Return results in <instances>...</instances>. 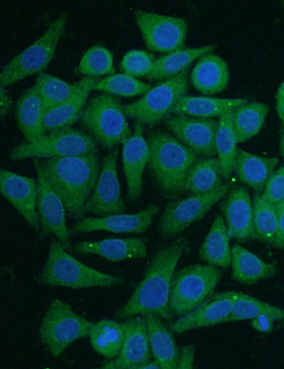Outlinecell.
I'll use <instances>...</instances> for the list:
<instances>
[{
  "label": "cell",
  "instance_id": "obj_41",
  "mask_svg": "<svg viewBox=\"0 0 284 369\" xmlns=\"http://www.w3.org/2000/svg\"><path fill=\"white\" fill-rule=\"evenodd\" d=\"M155 60L152 54L133 49L125 54L120 65L125 74L134 77H146L151 72Z\"/></svg>",
  "mask_w": 284,
  "mask_h": 369
},
{
  "label": "cell",
  "instance_id": "obj_47",
  "mask_svg": "<svg viewBox=\"0 0 284 369\" xmlns=\"http://www.w3.org/2000/svg\"><path fill=\"white\" fill-rule=\"evenodd\" d=\"M11 102L4 87H0V114L4 117L10 111Z\"/></svg>",
  "mask_w": 284,
  "mask_h": 369
},
{
  "label": "cell",
  "instance_id": "obj_40",
  "mask_svg": "<svg viewBox=\"0 0 284 369\" xmlns=\"http://www.w3.org/2000/svg\"><path fill=\"white\" fill-rule=\"evenodd\" d=\"M77 71L85 77H97L104 75H113V56L101 44L89 48L83 55Z\"/></svg>",
  "mask_w": 284,
  "mask_h": 369
},
{
  "label": "cell",
  "instance_id": "obj_37",
  "mask_svg": "<svg viewBox=\"0 0 284 369\" xmlns=\"http://www.w3.org/2000/svg\"><path fill=\"white\" fill-rule=\"evenodd\" d=\"M33 86L46 111L70 99L78 91L80 84L79 82L75 84H70L58 77L41 72L37 76Z\"/></svg>",
  "mask_w": 284,
  "mask_h": 369
},
{
  "label": "cell",
  "instance_id": "obj_43",
  "mask_svg": "<svg viewBox=\"0 0 284 369\" xmlns=\"http://www.w3.org/2000/svg\"><path fill=\"white\" fill-rule=\"evenodd\" d=\"M195 347L191 343L178 349L177 369H191L195 361Z\"/></svg>",
  "mask_w": 284,
  "mask_h": 369
},
{
  "label": "cell",
  "instance_id": "obj_13",
  "mask_svg": "<svg viewBox=\"0 0 284 369\" xmlns=\"http://www.w3.org/2000/svg\"><path fill=\"white\" fill-rule=\"evenodd\" d=\"M36 172L38 195L36 208L40 237L54 235L65 249L72 248L70 233L66 224V209L60 197L48 183L38 158H33Z\"/></svg>",
  "mask_w": 284,
  "mask_h": 369
},
{
  "label": "cell",
  "instance_id": "obj_26",
  "mask_svg": "<svg viewBox=\"0 0 284 369\" xmlns=\"http://www.w3.org/2000/svg\"><path fill=\"white\" fill-rule=\"evenodd\" d=\"M190 79L194 87L202 94L221 92L226 89L229 80L227 64L212 52L204 54L192 69Z\"/></svg>",
  "mask_w": 284,
  "mask_h": 369
},
{
  "label": "cell",
  "instance_id": "obj_31",
  "mask_svg": "<svg viewBox=\"0 0 284 369\" xmlns=\"http://www.w3.org/2000/svg\"><path fill=\"white\" fill-rule=\"evenodd\" d=\"M229 238L224 217L217 214L200 247V258L217 268H228L231 260Z\"/></svg>",
  "mask_w": 284,
  "mask_h": 369
},
{
  "label": "cell",
  "instance_id": "obj_1",
  "mask_svg": "<svg viewBox=\"0 0 284 369\" xmlns=\"http://www.w3.org/2000/svg\"><path fill=\"white\" fill-rule=\"evenodd\" d=\"M187 245V238L178 236L156 251L128 301L117 309L116 318L153 314L165 321L172 320L169 309L171 280Z\"/></svg>",
  "mask_w": 284,
  "mask_h": 369
},
{
  "label": "cell",
  "instance_id": "obj_33",
  "mask_svg": "<svg viewBox=\"0 0 284 369\" xmlns=\"http://www.w3.org/2000/svg\"><path fill=\"white\" fill-rule=\"evenodd\" d=\"M223 178L217 158H199L187 176L185 192L196 194L210 192L223 184Z\"/></svg>",
  "mask_w": 284,
  "mask_h": 369
},
{
  "label": "cell",
  "instance_id": "obj_48",
  "mask_svg": "<svg viewBox=\"0 0 284 369\" xmlns=\"http://www.w3.org/2000/svg\"><path fill=\"white\" fill-rule=\"evenodd\" d=\"M148 369V368H153V369H159L161 368V366L160 363L156 360H148L141 365L138 366V369Z\"/></svg>",
  "mask_w": 284,
  "mask_h": 369
},
{
  "label": "cell",
  "instance_id": "obj_45",
  "mask_svg": "<svg viewBox=\"0 0 284 369\" xmlns=\"http://www.w3.org/2000/svg\"><path fill=\"white\" fill-rule=\"evenodd\" d=\"M251 320L252 327L260 332L268 333L272 330L274 320L266 314H261Z\"/></svg>",
  "mask_w": 284,
  "mask_h": 369
},
{
  "label": "cell",
  "instance_id": "obj_9",
  "mask_svg": "<svg viewBox=\"0 0 284 369\" xmlns=\"http://www.w3.org/2000/svg\"><path fill=\"white\" fill-rule=\"evenodd\" d=\"M188 71L189 67L174 77L160 81L137 101L124 105L126 116L150 127L164 120L178 100L187 92Z\"/></svg>",
  "mask_w": 284,
  "mask_h": 369
},
{
  "label": "cell",
  "instance_id": "obj_49",
  "mask_svg": "<svg viewBox=\"0 0 284 369\" xmlns=\"http://www.w3.org/2000/svg\"><path fill=\"white\" fill-rule=\"evenodd\" d=\"M279 151L280 155L284 159V124L282 123L280 128V136H279Z\"/></svg>",
  "mask_w": 284,
  "mask_h": 369
},
{
  "label": "cell",
  "instance_id": "obj_15",
  "mask_svg": "<svg viewBox=\"0 0 284 369\" xmlns=\"http://www.w3.org/2000/svg\"><path fill=\"white\" fill-rule=\"evenodd\" d=\"M164 123L182 144L202 158L217 155L215 146L218 121L212 118L169 114Z\"/></svg>",
  "mask_w": 284,
  "mask_h": 369
},
{
  "label": "cell",
  "instance_id": "obj_21",
  "mask_svg": "<svg viewBox=\"0 0 284 369\" xmlns=\"http://www.w3.org/2000/svg\"><path fill=\"white\" fill-rule=\"evenodd\" d=\"M79 253L97 255L111 262L143 258L147 254L144 238H106L94 241H81L72 246Z\"/></svg>",
  "mask_w": 284,
  "mask_h": 369
},
{
  "label": "cell",
  "instance_id": "obj_8",
  "mask_svg": "<svg viewBox=\"0 0 284 369\" xmlns=\"http://www.w3.org/2000/svg\"><path fill=\"white\" fill-rule=\"evenodd\" d=\"M93 322L75 313L70 304L53 299L39 327V337L49 353L56 358L75 341L89 336Z\"/></svg>",
  "mask_w": 284,
  "mask_h": 369
},
{
  "label": "cell",
  "instance_id": "obj_23",
  "mask_svg": "<svg viewBox=\"0 0 284 369\" xmlns=\"http://www.w3.org/2000/svg\"><path fill=\"white\" fill-rule=\"evenodd\" d=\"M99 80L98 77H83L79 81L80 87L75 94L59 106L47 110L44 116L46 132L71 126L80 119L89 94Z\"/></svg>",
  "mask_w": 284,
  "mask_h": 369
},
{
  "label": "cell",
  "instance_id": "obj_3",
  "mask_svg": "<svg viewBox=\"0 0 284 369\" xmlns=\"http://www.w3.org/2000/svg\"><path fill=\"white\" fill-rule=\"evenodd\" d=\"M146 140L148 170L155 188L165 199H178L185 192L187 176L200 156L162 130L151 131Z\"/></svg>",
  "mask_w": 284,
  "mask_h": 369
},
{
  "label": "cell",
  "instance_id": "obj_24",
  "mask_svg": "<svg viewBox=\"0 0 284 369\" xmlns=\"http://www.w3.org/2000/svg\"><path fill=\"white\" fill-rule=\"evenodd\" d=\"M232 306L233 302L230 299L207 300L189 314L170 322L168 328L173 333L182 334L190 330L226 322Z\"/></svg>",
  "mask_w": 284,
  "mask_h": 369
},
{
  "label": "cell",
  "instance_id": "obj_18",
  "mask_svg": "<svg viewBox=\"0 0 284 369\" xmlns=\"http://www.w3.org/2000/svg\"><path fill=\"white\" fill-rule=\"evenodd\" d=\"M159 206L149 204L134 214H118L101 217H84L70 228V234L86 233L96 231L113 233H142L152 224L153 216L159 212Z\"/></svg>",
  "mask_w": 284,
  "mask_h": 369
},
{
  "label": "cell",
  "instance_id": "obj_22",
  "mask_svg": "<svg viewBox=\"0 0 284 369\" xmlns=\"http://www.w3.org/2000/svg\"><path fill=\"white\" fill-rule=\"evenodd\" d=\"M45 109L34 86L26 89L16 102L15 116L26 142L34 143L46 135L44 128Z\"/></svg>",
  "mask_w": 284,
  "mask_h": 369
},
{
  "label": "cell",
  "instance_id": "obj_10",
  "mask_svg": "<svg viewBox=\"0 0 284 369\" xmlns=\"http://www.w3.org/2000/svg\"><path fill=\"white\" fill-rule=\"evenodd\" d=\"M42 139L26 141L13 148L9 152L12 160L26 158H50L88 154L97 150V143L85 131L72 126L55 129Z\"/></svg>",
  "mask_w": 284,
  "mask_h": 369
},
{
  "label": "cell",
  "instance_id": "obj_27",
  "mask_svg": "<svg viewBox=\"0 0 284 369\" xmlns=\"http://www.w3.org/2000/svg\"><path fill=\"white\" fill-rule=\"evenodd\" d=\"M231 265L232 278L246 285L271 277L277 271L275 264L264 262L239 243L231 248Z\"/></svg>",
  "mask_w": 284,
  "mask_h": 369
},
{
  "label": "cell",
  "instance_id": "obj_20",
  "mask_svg": "<svg viewBox=\"0 0 284 369\" xmlns=\"http://www.w3.org/2000/svg\"><path fill=\"white\" fill-rule=\"evenodd\" d=\"M123 145L121 156L127 182V198L136 202L142 192L143 174L149 160V147L142 123L136 121L133 133Z\"/></svg>",
  "mask_w": 284,
  "mask_h": 369
},
{
  "label": "cell",
  "instance_id": "obj_34",
  "mask_svg": "<svg viewBox=\"0 0 284 369\" xmlns=\"http://www.w3.org/2000/svg\"><path fill=\"white\" fill-rule=\"evenodd\" d=\"M90 343L95 351L106 358H114L121 352L124 330L122 323L104 319L94 323L89 334Z\"/></svg>",
  "mask_w": 284,
  "mask_h": 369
},
{
  "label": "cell",
  "instance_id": "obj_39",
  "mask_svg": "<svg viewBox=\"0 0 284 369\" xmlns=\"http://www.w3.org/2000/svg\"><path fill=\"white\" fill-rule=\"evenodd\" d=\"M149 84L125 73L113 74L99 79L94 89L121 97H135L144 94L151 89Z\"/></svg>",
  "mask_w": 284,
  "mask_h": 369
},
{
  "label": "cell",
  "instance_id": "obj_5",
  "mask_svg": "<svg viewBox=\"0 0 284 369\" xmlns=\"http://www.w3.org/2000/svg\"><path fill=\"white\" fill-rule=\"evenodd\" d=\"M124 105L103 92L89 99L80 118L85 132L103 148L111 151L131 136Z\"/></svg>",
  "mask_w": 284,
  "mask_h": 369
},
{
  "label": "cell",
  "instance_id": "obj_2",
  "mask_svg": "<svg viewBox=\"0 0 284 369\" xmlns=\"http://www.w3.org/2000/svg\"><path fill=\"white\" fill-rule=\"evenodd\" d=\"M38 159L48 183L62 200L66 212L75 219H83L86 203L101 170L97 150Z\"/></svg>",
  "mask_w": 284,
  "mask_h": 369
},
{
  "label": "cell",
  "instance_id": "obj_42",
  "mask_svg": "<svg viewBox=\"0 0 284 369\" xmlns=\"http://www.w3.org/2000/svg\"><path fill=\"white\" fill-rule=\"evenodd\" d=\"M262 195L276 207L284 202V165L280 166L270 177Z\"/></svg>",
  "mask_w": 284,
  "mask_h": 369
},
{
  "label": "cell",
  "instance_id": "obj_14",
  "mask_svg": "<svg viewBox=\"0 0 284 369\" xmlns=\"http://www.w3.org/2000/svg\"><path fill=\"white\" fill-rule=\"evenodd\" d=\"M119 148L109 151L102 161V168L85 209L99 216L123 214L126 206L121 195L117 173Z\"/></svg>",
  "mask_w": 284,
  "mask_h": 369
},
{
  "label": "cell",
  "instance_id": "obj_6",
  "mask_svg": "<svg viewBox=\"0 0 284 369\" xmlns=\"http://www.w3.org/2000/svg\"><path fill=\"white\" fill-rule=\"evenodd\" d=\"M222 277L217 267L195 264L175 272L170 285L169 309L173 316L182 317L209 297Z\"/></svg>",
  "mask_w": 284,
  "mask_h": 369
},
{
  "label": "cell",
  "instance_id": "obj_11",
  "mask_svg": "<svg viewBox=\"0 0 284 369\" xmlns=\"http://www.w3.org/2000/svg\"><path fill=\"white\" fill-rule=\"evenodd\" d=\"M229 183L205 194H192L186 197L170 201L165 205L158 221L159 235L169 239L200 221L212 207L228 193Z\"/></svg>",
  "mask_w": 284,
  "mask_h": 369
},
{
  "label": "cell",
  "instance_id": "obj_17",
  "mask_svg": "<svg viewBox=\"0 0 284 369\" xmlns=\"http://www.w3.org/2000/svg\"><path fill=\"white\" fill-rule=\"evenodd\" d=\"M220 204L230 238L240 242L258 239L254 229L253 207L249 192L244 186H236Z\"/></svg>",
  "mask_w": 284,
  "mask_h": 369
},
{
  "label": "cell",
  "instance_id": "obj_38",
  "mask_svg": "<svg viewBox=\"0 0 284 369\" xmlns=\"http://www.w3.org/2000/svg\"><path fill=\"white\" fill-rule=\"evenodd\" d=\"M253 224L258 240L273 245L278 231V215L277 207L268 202L259 193L253 198Z\"/></svg>",
  "mask_w": 284,
  "mask_h": 369
},
{
  "label": "cell",
  "instance_id": "obj_25",
  "mask_svg": "<svg viewBox=\"0 0 284 369\" xmlns=\"http://www.w3.org/2000/svg\"><path fill=\"white\" fill-rule=\"evenodd\" d=\"M278 162L277 158L262 157L237 148L233 171L241 182L251 187L256 193L261 194Z\"/></svg>",
  "mask_w": 284,
  "mask_h": 369
},
{
  "label": "cell",
  "instance_id": "obj_28",
  "mask_svg": "<svg viewBox=\"0 0 284 369\" xmlns=\"http://www.w3.org/2000/svg\"><path fill=\"white\" fill-rule=\"evenodd\" d=\"M146 321L152 356L162 369H177L178 349L173 333L161 318L153 314L143 315Z\"/></svg>",
  "mask_w": 284,
  "mask_h": 369
},
{
  "label": "cell",
  "instance_id": "obj_30",
  "mask_svg": "<svg viewBox=\"0 0 284 369\" xmlns=\"http://www.w3.org/2000/svg\"><path fill=\"white\" fill-rule=\"evenodd\" d=\"M230 299L233 306L228 321L253 319L261 314H266L274 321L284 319V310L261 301L248 294L236 291L219 292L212 294L207 300Z\"/></svg>",
  "mask_w": 284,
  "mask_h": 369
},
{
  "label": "cell",
  "instance_id": "obj_4",
  "mask_svg": "<svg viewBox=\"0 0 284 369\" xmlns=\"http://www.w3.org/2000/svg\"><path fill=\"white\" fill-rule=\"evenodd\" d=\"M37 282L44 286L77 290L122 285L126 280L86 265L69 254L58 240H54L50 244L48 258Z\"/></svg>",
  "mask_w": 284,
  "mask_h": 369
},
{
  "label": "cell",
  "instance_id": "obj_29",
  "mask_svg": "<svg viewBox=\"0 0 284 369\" xmlns=\"http://www.w3.org/2000/svg\"><path fill=\"white\" fill-rule=\"evenodd\" d=\"M248 102L245 98L222 99L200 96L181 97L171 110V114L195 117H219L229 110Z\"/></svg>",
  "mask_w": 284,
  "mask_h": 369
},
{
  "label": "cell",
  "instance_id": "obj_46",
  "mask_svg": "<svg viewBox=\"0 0 284 369\" xmlns=\"http://www.w3.org/2000/svg\"><path fill=\"white\" fill-rule=\"evenodd\" d=\"M275 98L277 113L284 124V82L279 86Z\"/></svg>",
  "mask_w": 284,
  "mask_h": 369
},
{
  "label": "cell",
  "instance_id": "obj_12",
  "mask_svg": "<svg viewBox=\"0 0 284 369\" xmlns=\"http://www.w3.org/2000/svg\"><path fill=\"white\" fill-rule=\"evenodd\" d=\"M135 21L148 50L169 53L184 48L187 24L185 18L136 10Z\"/></svg>",
  "mask_w": 284,
  "mask_h": 369
},
{
  "label": "cell",
  "instance_id": "obj_19",
  "mask_svg": "<svg viewBox=\"0 0 284 369\" xmlns=\"http://www.w3.org/2000/svg\"><path fill=\"white\" fill-rule=\"evenodd\" d=\"M0 191L2 196L19 212L27 224L36 232H40L36 208L37 180L1 168Z\"/></svg>",
  "mask_w": 284,
  "mask_h": 369
},
{
  "label": "cell",
  "instance_id": "obj_32",
  "mask_svg": "<svg viewBox=\"0 0 284 369\" xmlns=\"http://www.w3.org/2000/svg\"><path fill=\"white\" fill-rule=\"evenodd\" d=\"M214 45L182 48L167 53L155 60L151 72L146 78L151 80H165L174 77L189 67L196 59L212 52Z\"/></svg>",
  "mask_w": 284,
  "mask_h": 369
},
{
  "label": "cell",
  "instance_id": "obj_35",
  "mask_svg": "<svg viewBox=\"0 0 284 369\" xmlns=\"http://www.w3.org/2000/svg\"><path fill=\"white\" fill-rule=\"evenodd\" d=\"M268 106L261 102H247L233 110L232 125L238 143L244 142L256 135L261 129Z\"/></svg>",
  "mask_w": 284,
  "mask_h": 369
},
{
  "label": "cell",
  "instance_id": "obj_36",
  "mask_svg": "<svg viewBox=\"0 0 284 369\" xmlns=\"http://www.w3.org/2000/svg\"><path fill=\"white\" fill-rule=\"evenodd\" d=\"M229 110L219 116L215 138V146L224 178H229L233 172L238 140L232 125V112Z\"/></svg>",
  "mask_w": 284,
  "mask_h": 369
},
{
  "label": "cell",
  "instance_id": "obj_7",
  "mask_svg": "<svg viewBox=\"0 0 284 369\" xmlns=\"http://www.w3.org/2000/svg\"><path fill=\"white\" fill-rule=\"evenodd\" d=\"M68 18L67 12L62 13L40 37L2 67L0 87H6L31 75L40 74L48 67Z\"/></svg>",
  "mask_w": 284,
  "mask_h": 369
},
{
  "label": "cell",
  "instance_id": "obj_44",
  "mask_svg": "<svg viewBox=\"0 0 284 369\" xmlns=\"http://www.w3.org/2000/svg\"><path fill=\"white\" fill-rule=\"evenodd\" d=\"M278 226L276 236L272 246L275 248L284 249V202L277 207Z\"/></svg>",
  "mask_w": 284,
  "mask_h": 369
},
{
  "label": "cell",
  "instance_id": "obj_16",
  "mask_svg": "<svg viewBox=\"0 0 284 369\" xmlns=\"http://www.w3.org/2000/svg\"><path fill=\"white\" fill-rule=\"evenodd\" d=\"M122 323L124 339L120 353L115 359L106 361L105 369H138L141 364L151 360L146 321L143 315L125 319Z\"/></svg>",
  "mask_w": 284,
  "mask_h": 369
}]
</instances>
